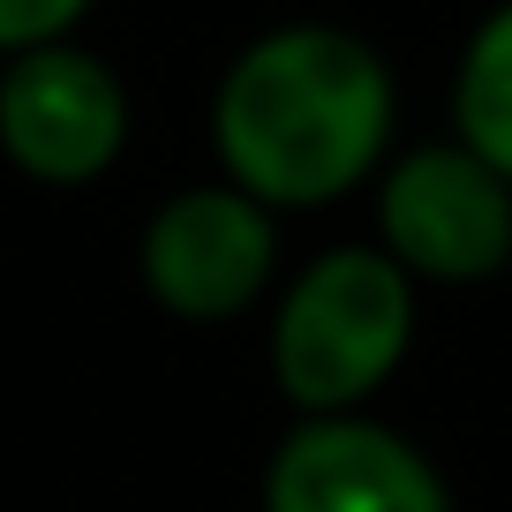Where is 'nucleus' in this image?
I'll use <instances>...</instances> for the list:
<instances>
[{"label":"nucleus","mask_w":512,"mask_h":512,"mask_svg":"<svg viewBox=\"0 0 512 512\" xmlns=\"http://www.w3.org/2000/svg\"><path fill=\"white\" fill-rule=\"evenodd\" d=\"M136 272H144V294L181 324L249 317L279 272V211L241 196L234 181L174 189L144 219Z\"/></svg>","instance_id":"5"},{"label":"nucleus","mask_w":512,"mask_h":512,"mask_svg":"<svg viewBox=\"0 0 512 512\" xmlns=\"http://www.w3.org/2000/svg\"><path fill=\"white\" fill-rule=\"evenodd\" d=\"M452 136L512 181V0H490L452 61Z\"/></svg>","instance_id":"7"},{"label":"nucleus","mask_w":512,"mask_h":512,"mask_svg":"<svg viewBox=\"0 0 512 512\" xmlns=\"http://www.w3.org/2000/svg\"><path fill=\"white\" fill-rule=\"evenodd\" d=\"M400 136V76L377 38L294 16L234 46L211 83L219 181L264 211H324L384 174Z\"/></svg>","instance_id":"1"},{"label":"nucleus","mask_w":512,"mask_h":512,"mask_svg":"<svg viewBox=\"0 0 512 512\" xmlns=\"http://www.w3.org/2000/svg\"><path fill=\"white\" fill-rule=\"evenodd\" d=\"M136 98L83 38L0 61V159L38 189H91L121 166Z\"/></svg>","instance_id":"4"},{"label":"nucleus","mask_w":512,"mask_h":512,"mask_svg":"<svg viewBox=\"0 0 512 512\" xmlns=\"http://www.w3.org/2000/svg\"><path fill=\"white\" fill-rule=\"evenodd\" d=\"M98 0H0V61L31 46H61V38L83 31Z\"/></svg>","instance_id":"8"},{"label":"nucleus","mask_w":512,"mask_h":512,"mask_svg":"<svg viewBox=\"0 0 512 512\" xmlns=\"http://www.w3.org/2000/svg\"><path fill=\"white\" fill-rule=\"evenodd\" d=\"M377 249L415 287H482L512 264V181L460 136L392 151L377 174Z\"/></svg>","instance_id":"3"},{"label":"nucleus","mask_w":512,"mask_h":512,"mask_svg":"<svg viewBox=\"0 0 512 512\" xmlns=\"http://www.w3.org/2000/svg\"><path fill=\"white\" fill-rule=\"evenodd\" d=\"M264 512H452V490L392 422L302 415L264 467Z\"/></svg>","instance_id":"6"},{"label":"nucleus","mask_w":512,"mask_h":512,"mask_svg":"<svg viewBox=\"0 0 512 512\" xmlns=\"http://www.w3.org/2000/svg\"><path fill=\"white\" fill-rule=\"evenodd\" d=\"M415 279L377 241L309 256L272 309V384L302 415H362L415 347Z\"/></svg>","instance_id":"2"}]
</instances>
